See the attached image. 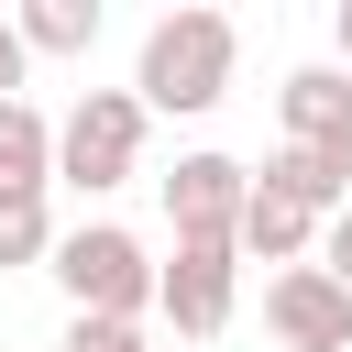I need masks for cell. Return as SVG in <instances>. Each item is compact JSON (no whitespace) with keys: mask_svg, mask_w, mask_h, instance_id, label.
Wrapping results in <instances>:
<instances>
[{"mask_svg":"<svg viewBox=\"0 0 352 352\" xmlns=\"http://www.w3.org/2000/svg\"><path fill=\"white\" fill-rule=\"evenodd\" d=\"M22 77H33V55H22V33L0 22V99H22Z\"/></svg>","mask_w":352,"mask_h":352,"instance_id":"obj_14","label":"cell"},{"mask_svg":"<svg viewBox=\"0 0 352 352\" xmlns=\"http://www.w3.org/2000/svg\"><path fill=\"white\" fill-rule=\"evenodd\" d=\"M66 352H154L132 319H66Z\"/></svg>","mask_w":352,"mask_h":352,"instance_id":"obj_12","label":"cell"},{"mask_svg":"<svg viewBox=\"0 0 352 352\" xmlns=\"http://www.w3.org/2000/svg\"><path fill=\"white\" fill-rule=\"evenodd\" d=\"M154 308L187 341H220L231 308H242V253L231 242H176V264H154Z\"/></svg>","mask_w":352,"mask_h":352,"instance_id":"obj_4","label":"cell"},{"mask_svg":"<svg viewBox=\"0 0 352 352\" xmlns=\"http://www.w3.org/2000/svg\"><path fill=\"white\" fill-rule=\"evenodd\" d=\"M264 330H275L286 352H352V297H341L319 264H286V275L264 286Z\"/></svg>","mask_w":352,"mask_h":352,"instance_id":"obj_6","label":"cell"},{"mask_svg":"<svg viewBox=\"0 0 352 352\" xmlns=\"http://www.w3.org/2000/svg\"><path fill=\"white\" fill-rule=\"evenodd\" d=\"M55 187V121L33 99H0V198H44Z\"/></svg>","mask_w":352,"mask_h":352,"instance_id":"obj_9","label":"cell"},{"mask_svg":"<svg viewBox=\"0 0 352 352\" xmlns=\"http://www.w3.org/2000/svg\"><path fill=\"white\" fill-rule=\"evenodd\" d=\"M275 110H286V154H308L330 187H352V77L341 66H297L275 88Z\"/></svg>","mask_w":352,"mask_h":352,"instance_id":"obj_5","label":"cell"},{"mask_svg":"<svg viewBox=\"0 0 352 352\" xmlns=\"http://www.w3.org/2000/svg\"><path fill=\"white\" fill-rule=\"evenodd\" d=\"M11 33H22V55H88L99 0H33V11H11Z\"/></svg>","mask_w":352,"mask_h":352,"instance_id":"obj_10","label":"cell"},{"mask_svg":"<svg viewBox=\"0 0 352 352\" xmlns=\"http://www.w3.org/2000/svg\"><path fill=\"white\" fill-rule=\"evenodd\" d=\"M319 275L352 297V209H330V220H319Z\"/></svg>","mask_w":352,"mask_h":352,"instance_id":"obj_13","label":"cell"},{"mask_svg":"<svg viewBox=\"0 0 352 352\" xmlns=\"http://www.w3.org/2000/svg\"><path fill=\"white\" fill-rule=\"evenodd\" d=\"M242 187H253V165H231V154H176V176H165V220H176V242H231Z\"/></svg>","mask_w":352,"mask_h":352,"instance_id":"obj_7","label":"cell"},{"mask_svg":"<svg viewBox=\"0 0 352 352\" xmlns=\"http://www.w3.org/2000/svg\"><path fill=\"white\" fill-rule=\"evenodd\" d=\"M132 165H143V99H132V88H88V99L55 121V176L99 198V187H121Z\"/></svg>","mask_w":352,"mask_h":352,"instance_id":"obj_3","label":"cell"},{"mask_svg":"<svg viewBox=\"0 0 352 352\" xmlns=\"http://www.w3.org/2000/svg\"><path fill=\"white\" fill-rule=\"evenodd\" d=\"M330 55H341V77H352V0L330 11Z\"/></svg>","mask_w":352,"mask_h":352,"instance_id":"obj_15","label":"cell"},{"mask_svg":"<svg viewBox=\"0 0 352 352\" xmlns=\"http://www.w3.org/2000/svg\"><path fill=\"white\" fill-rule=\"evenodd\" d=\"M55 253V209L44 198H0V264H44Z\"/></svg>","mask_w":352,"mask_h":352,"instance_id":"obj_11","label":"cell"},{"mask_svg":"<svg viewBox=\"0 0 352 352\" xmlns=\"http://www.w3.org/2000/svg\"><path fill=\"white\" fill-rule=\"evenodd\" d=\"M55 286L77 297V319H132L143 330V308H154V253L121 231V220H77V231H55Z\"/></svg>","mask_w":352,"mask_h":352,"instance_id":"obj_2","label":"cell"},{"mask_svg":"<svg viewBox=\"0 0 352 352\" xmlns=\"http://www.w3.org/2000/svg\"><path fill=\"white\" fill-rule=\"evenodd\" d=\"M231 55H242V22H231V11H165V22L143 33V66H132V99H143V121H154V110H176V121L220 110V88H231Z\"/></svg>","mask_w":352,"mask_h":352,"instance_id":"obj_1","label":"cell"},{"mask_svg":"<svg viewBox=\"0 0 352 352\" xmlns=\"http://www.w3.org/2000/svg\"><path fill=\"white\" fill-rule=\"evenodd\" d=\"M308 242H319V220H308L286 187L253 176V187H242V220H231V253H242V264H308Z\"/></svg>","mask_w":352,"mask_h":352,"instance_id":"obj_8","label":"cell"}]
</instances>
